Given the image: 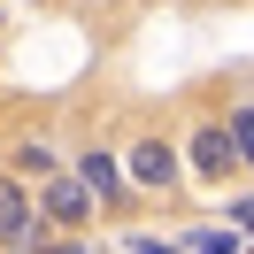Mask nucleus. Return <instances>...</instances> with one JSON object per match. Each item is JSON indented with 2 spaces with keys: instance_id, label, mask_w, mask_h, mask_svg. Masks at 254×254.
Masks as SVG:
<instances>
[{
  "instance_id": "obj_6",
  "label": "nucleus",
  "mask_w": 254,
  "mask_h": 254,
  "mask_svg": "<svg viewBox=\"0 0 254 254\" xmlns=\"http://www.w3.org/2000/svg\"><path fill=\"white\" fill-rule=\"evenodd\" d=\"M16 177H39V185H47V177H54V146L47 139H23L16 146Z\"/></svg>"
},
{
  "instance_id": "obj_4",
  "label": "nucleus",
  "mask_w": 254,
  "mask_h": 254,
  "mask_svg": "<svg viewBox=\"0 0 254 254\" xmlns=\"http://www.w3.org/2000/svg\"><path fill=\"white\" fill-rule=\"evenodd\" d=\"M131 177H139V185H170V177H177V146L139 139V146H131Z\"/></svg>"
},
{
  "instance_id": "obj_10",
  "label": "nucleus",
  "mask_w": 254,
  "mask_h": 254,
  "mask_svg": "<svg viewBox=\"0 0 254 254\" xmlns=\"http://www.w3.org/2000/svg\"><path fill=\"white\" fill-rule=\"evenodd\" d=\"M239 231H254V200H239Z\"/></svg>"
},
{
  "instance_id": "obj_8",
  "label": "nucleus",
  "mask_w": 254,
  "mask_h": 254,
  "mask_svg": "<svg viewBox=\"0 0 254 254\" xmlns=\"http://www.w3.org/2000/svg\"><path fill=\"white\" fill-rule=\"evenodd\" d=\"M231 139H239V162H254V108L231 116Z\"/></svg>"
},
{
  "instance_id": "obj_7",
  "label": "nucleus",
  "mask_w": 254,
  "mask_h": 254,
  "mask_svg": "<svg viewBox=\"0 0 254 254\" xmlns=\"http://www.w3.org/2000/svg\"><path fill=\"white\" fill-rule=\"evenodd\" d=\"M185 247H192V254H239V239H231V231H192Z\"/></svg>"
},
{
  "instance_id": "obj_5",
  "label": "nucleus",
  "mask_w": 254,
  "mask_h": 254,
  "mask_svg": "<svg viewBox=\"0 0 254 254\" xmlns=\"http://www.w3.org/2000/svg\"><path fill=\"white\" fill-rule=\"evenodd\" d=\"M77 177H85V185L100 192V200H108V192L124 185V170H116V154H108V146H93V154H77Z\"/></svg>"
},
{
  "instance_id": "obj_9",
  "label": "nucleus",
  "mask_w": 254,
  "mask_h": 254,
  "mask_svg": "<svg viewBox=\"0 0 254 254\" xmlns=\"http://www.w3.org/2000/svg\"><path fill=\"white\" fill-rule=\"evenodd\" d=\"M124 254H177V247H170V239H131Z\"/></svg>"
},
{
  "instance_id": "obj_1",
  "label": "nucleus",
  "mask_w": 254,
  "mask_h": 254,
  "mask_svg": "<svg viewBox=\"0 0 254 254\" xmlns=\"http://www.w3.org/2000/svg\"><path fill=\"white\" fill-rule=\"evenodd\" d=\"M93 200H100V192L85 185V177H47V192H39V216H47L54 231H85V223H93Z\"/></svg>"
},
{
  "instance_id": "obj_2",
  "label": "nucleus",
  "mask_w": 254,
  "mask_h": 254,
  "mask_svg": "<svg viewBox=\"0 0 254 254\" xmlns=\"http://www.w3.org/2000/svg\"><path fill=\"white\" fill-rule=\"evenodd\" d=\"M39 208H31V192H23V177H0V247H31L39 239Z\"/></svg>"
},
{
  "instance_id": "obj_3",
  "label": "nucleus",
  "mask_w": 254,
  "mask_h": 254,
  "mask_svg": "<svg viewBox=\"0 0 254 254\" xmlns=\"http://www.w3.org/2000/svg\"><path fill=\"white\" fill-rule=\"evenodd\" d=\"M231 162H239V139H231V124H208L200 139H192V170H200V177H223Z\"/></svg>"
}]
</instances>
